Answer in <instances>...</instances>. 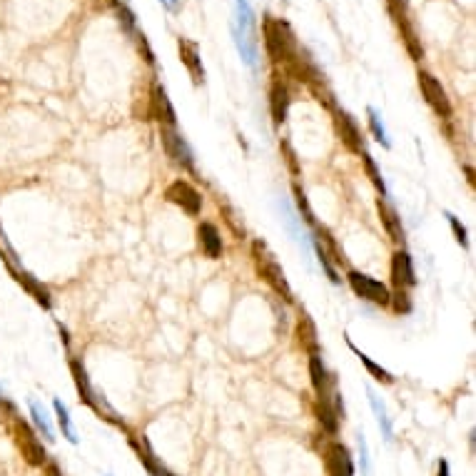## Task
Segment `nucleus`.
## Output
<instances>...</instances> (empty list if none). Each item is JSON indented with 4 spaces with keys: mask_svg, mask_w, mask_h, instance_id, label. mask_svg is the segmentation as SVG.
Listing matches in <instances>:
<instances>
[{
    "mask_svg": "<svg viewBox=\"0 0 476 476\" xmlns=\"http://www.w3.org/2000/svg\"><path fill=\"white\" fill-rule=\"evenodd\" d=\"M200 245H203L205 255H207L209 260H217V257L222 255V237H220V232H217L215 225H209V222H203V225H200Z\"/></svg>",
    "mask_w": 476,
    "mask_h": 476,
    "instance_id": "13",
    "label": "nucleus"
},
{
    "mask_svg": "<svg viewBox=\"0 0 476 476\" xmlns=\"http://www.w3.org/2000/svg\"><path fill=\"white\" fill-rule=\"evenodd\" d=\"M349 346H352L354 354H357V357H359V362H362V364H364L366 369H369V374H372L374 379H379V382H384V384H391V382H394V377H391V374L386 372V369H382V366H379L377 362H372V359L366 357L364 352H359V349L352 344V342H349Z\"/></svg>",
    "mask_w": 476,
    "mask_h": 476,
    "instance_id": "18",
    "label": "nucleus"
},
{
    "mask_svg": "<svg viewBox=\"0 0 476 476\" xmlns=\"http://www.w3.org/2000/svg\"><path fill=\"white\" fill-rule=\"evenodd\" d=\"M232 38L240 58L245 60V65L252 70L257 68V58H260V45H257V33H255V10L247 0H235L232 8Z\"/></svg>",
    "mask_w": 476,
    "mask_h": 476,
    "instance_id": "1",
    "label": "nucleus"
},
{
    "mask_svg": "<svg viewBox=\"0 0 476 476\" xmlns=\"http://www.w3.org/2000/svg\"><path fill=\"white\" fill-rule=\"evenodd\" d=\"M15 434H18V446H20V451H23V457L33 464V466H43V464L48 462V454H45V449H43V444L35 439L33 431L28 429L23 422H15Z\"/></svg>",
    "mask_w": 476,
    "mask_h": 476,
    "instance_id": "7",
    "label": "nucleus"
},
{
    "mask_svg": "<svg viewBox=\"0 0 476 476\" xmlns=\"http://www.w3.org/2000/svg\"><path fill=\"white\" fill-rule=\"evenodd\" d=\"M419 87L424 92L426 103L434 107V112L442 115V118H449L451 103H449V98H446V90L442 87V83H439L434 75H429V72H419Z\"/></svg>",
    "mask_w": 476,
    "mask_h": 476,
    "instance_id": "3",
    "label": "nucleus"
},
{
    "mask_svg": "<svg viewBox=\"0 0 476 476\" xmlns=\"http://www.w3.org/2000/svg\"><path fill=\"white\" fill-rule=\"evenodd\" d=\"M340 132H342V140H344L352 150H359V130L357 125L349 120V115H344V112H340Z\"/></svg>",
    "mask_w": 476,
    "mask_h": 476,
    "instance_id": "19",
    "label": "nucleus"
},
{
    "mask_svg": "<svg viewBox=\"0 0 476 476\" xmlns=\"http://www.w3.org/2000/svg\"><path fill=\"white\" fill-rule=\"evenodd\" d=\"M30 414H33V419H35V424H38V429L43 431V437L48 439V442H52V426H50V422H48V414H45V409L38 404V402H30Z\"/></svg>",
    "mask_w": 476,
    "mask_h": 476,
    "instance_id": "23",
    "label": "nucleus"
},
{
    "mask_svg": "<svg viewBox=\"0 0 476 476\" xmlns=\"http://www.w3.org/2000/svg\"><path fill=\"white\" fill-rule=\"evenodd\" d=\"M449 217V225L454 227V235H457V240L462 242V245H466V229H464V225H459V220L454 215H446Z\"/></svg>",
    "mask_w": 476,
    "mask_h": 476,
    "instance_id": "27",
    "label": "nucleus"
},
{
    "mask_svg": "<svg viewBox=\"0 0 476 476\" xmlns=\"http://www.w3.org/2000/svg\"><path fill=\"white\" fill-rule=\"evenodd\" d=\"M18 280L23 282V284H25L28 292L33 294V297L40 302V304H43V307H50V294H48V289H45V287H40V284L33 280V277H30V274H28V272H20V274H18Z\"/></svg>",
    "mask_w": 476,
    "mask_h": 476,
    "instance_id": "21",
    "label": "nucleus"
},
{
    "mask_svg": "<svg viewBox=\"0 0 476 476\" xmlns=\"http://www.w3.org/2000/svg\"><path fill=\"white\" fill-rule=\"evenodd\" d=\"M359 457H362V474L372 476V466H369V454H366V439L359 437Z\"/></svg>",
    "mask_w": 476,
    "mask_h": 476,
    "instance_id": "25",
    "label": "nucleus"
},
{
    "mask_svg": "<svg viewBox=\"0 0 476 476\" xmlns=\"http://www.w3.org/2000/svg\"><path fill=\"white\" fill-rule=\"evenodd\" d=\"M364 165H366V170H369V175H372V183L377 185L382 192H384V183H382V177H379V170H377V165H374V160L369 155H364Z\"/></svg>",
    "mask_w": 476,
    "mask_h": 476,
    "instance_id": "26",
    "label": "nucleus"
},
{
    "mask_svg": "<svg viewBox=\"0 0 476 476\" xmlns=\"http://www.w3.org/2000/svg\"><path fill=\"white\" fill-rule=\"evenodd\" d=\"M48 476H60V469L55 466V464H48V471H45Z\"/></svg>",
    "mask_w": 476,
    "mask_h": 476,
    "instance_id": "30",
    "label": "nucleus"
},
{
    "mask_svg": "<svg viewBox=\"0 0 476 476\" xmlns=\"http://www.w3.org/2000/svg\"><path fill=\"white\" fill-rule=\"evenodd\" d=\"M391 277H394V284L397 289L409 287L414 284V267H411V257L406 252H397L394 255V262H391Z\"/></svg>",
    "mask_w": 476,
    "mask_h": 476,
    "instance_id": "12",
    "label": "nucleus"
},
{
    "mask_svg": "<svg viewBox=\"0 0 476 476\" xmlns=\"http://www.w3.org/2000/svg\"><path fill=\"white\" fill-rule=\"evenodd\" d=\"M165 197H167L172 205L183 207L187 215H200V209H203V197H200V192H197L189 183H183V180L172 183L170 187H167V192H165Z\"/></svg>",
    "mask_w": 476,
    "mask_h": 476,
    "instance_id": "4",
    "label": "nucleus"
},
{
    "mask_svg": "<svg viewBox=\"0 0 476 476\" xmlns=\"http://www.w3.org/2000/svg\"><path fill=\"white\" fill-rule=\"evenodd\" d=\"M309 372H312V384H314V389L320 391V397L332 394V391H334V377L327 372L324 362H322L317 354H312V359H309Z\"/></svg>",
    "mask_w": 476,
    "mask_h": 476,
    "instance_id": "11",
    "label": "nucleus"
},
{
    "mask_svg": "<svg viewBox=\"0 0 476 476\" xmlns=\"http://www.w3.org/2000/svg\"><path fill=\"white\" fill-rule=\"evenodd\" d=\"M163 476H170V474H167V471H165V474H163Z\"/></svg>",
    "mask_w": 476,
    "mask_h": 476,
    "instance_id": "31",
    "label": "nucleus"
},
{
    "mask_svg": "<svg viewBox=\"0 0 476 476\" xmlns=\"http://www.w3.org/2000/svg\"><path fill=\"white\" fill-rule=\"evenodd\" d=\"M349 284H352V289L359 297H364V300L374 302V304H389L391 294L382 282L372 280V277H366L362 272H349Z\"/></svg>",
    "mask_w": 476,
    "mask_h": 476,
    "instance_id": "5",
    "label": "nucleus"
},
{
    "mask_svg": "<svg viewBox=\"0 0 476 476\" xmlns=\"http://www.w3.org/2000/svg\"><path fill=\"white\" fill-rule=\"evenodd\" d=\"M160 3H163L167 10H177V8H180V0H160Z\"/></svg>",
    "mask_w": 476,
    "mask_h": 476,
    "instance_id": "28",
    "label": "nucleus"
},
{
    "mask_svg": "<svg viewBox=\"0 0 476 476\" xmlns=\"http://www.w3.org/2000/svg\"><path fill=\"white\" fill-rule=\"evenodd\" d=\"M379 212H382V220H384V225L391 232V237H394V240H402V237H404V229H402V225L397 222V212H394V207L379 203Z\"/></svg>",
    "mask_w": 476,
    "mask_h": 476,
    "instance_id": "22",
    "label": "nucleus"
},
{
    "mask_svg": "<svg viewBox=\"0 0 476 476\" xmlns=\"http://www.w3.org/2000/svg\"><path fill=\"white\" fill-rule=\"evenodd\" d=\"M255 249H257V252H262V255L257 257L260 274L269 282V284H272L274 289H277V292H282L289 300V284H287V280H284V272H282V267L272 260V255H267V252H265V245H260V242H257Z\"/></svg>",
    "mask_w": 476,
    "mask_h": 476,
    "instance_id": "6",
    "label": "nucleus"
},
{
    "mask_svg": "<svg viewBox=\"0 0 476 476\" xmlns=\"http://www.w3.org/2000/svg\"><path fill=\"white\" fill-rule=\"evenodd\" d=\"M269 103H272L274 123L282 125L284 120H287V107H289V92L282 83H277V85L272 87V98H269Z\"/></svg>",
    "mask_w": 476,
    "mask_h": 476,
    "instance_id": "15",
    "label": "nucleus"
},
{
    "mask_svg": "<svg viewBox=\"0 0 476 476\" xmlns=\"http://www.w3.org/2000/svg\"><path fill=\"white\" fill-rule=\"evenodd\" d=\"M152 105H155V115L163 120L165 127H175V110H172L170 100H167L165 87L155 85V90H152Z\"/></svg>",
    "mask_w": 476,
    "mask_h": 476,
    "instance_id": "14",
    "label": "nucleus"
},
{
    "mask_svg": "<svg viewBox=\"0 0 476 476\" xmlns=\"http://www.w3.org/2000/svg\"><path fill=\"white\" fill-rule=\"evenodd\" d=\"M366 115H369V127H372L374 137H377V140L384 145V147H389V137H386L384 125H382V120H379V112L374 110V107H369V110H366Z\"/></svg>",
    "mask_w": 476,
    "mask_h": 476,
    "instance_id": "24",
    "label": "nucleus"
},
{
    "mask_svg": "<svg viewBox=\"0 0 476 476\" xmlns=\"http://www.w3.org/2000/svg\"><path fill=\"white\" fill-rule=\"evenodd\" d=\"M180 58H183V63L187 65L189 75L195 80V85H203L205 68H203V58H200L197 43H192V40H187V38H180Z\"/></svg>",
    "mask_w": 476,
    "mask_h": 476,
    "instance_id": "9",
    "label": "nucleus"
},
{
    "mask_svg": "<svg viewBox=\"0 0 476 476\" xmlns=\"http://www.w3.org/2000/svg\"><path fill=\"white\" fill-rule=\"evenodd\" d=\"M163 145H165L167 157H172L177 165H183V167H192V165H195L189 145L180 137V132H177L175 127H163Z\"/></svg>",
    "mask_w": 476,
    "mask_h": 476,
    "instance_id": "8",
    "label": "nucleus"
},
{
    "mask_svg": "<svg viewBox=\"0 0 476 476\" xmlns=\"http://www.w3.org/2000/svg\"><path fill=\"white\" fill-rule=\"evenodd\" d=\"M369 404H372L374 414H377L379 429H382V434H384V439H386V442H391V437H394V431H391V422H389V417H386L384 404L379 402V397H377V394H374V391H369Z\"/></svg>",
    "mask_w": 476,
    "mask_h": 476,
    "instance_id": "17",
    "label": "nucleus"
},
{
    "mask_svg": "<svg viewBox=\"0 0 476 476\" xmlns=\"http://www.w3.org/2000/svg\"><path fill=\"white\" fill-rule=\"evenodd\" d=\"M439 476H449V464L439 462Z\"/></svg>",
    "mask_w": 476,
    "mask_h": 476,
    "instance_id": "29",
    "label": "nucleus"
},
{
    "mask_svg": "<svg viewBox=\"0 0 476 476\" xmlns=\"http://www.w3.org/2000/svg\"><path fill=\"white\" fill-rule=\"evenodd\" d=\"M70 366H72V374H75V384H78V389H80V394H83V399H85L90 406H95V409H98V402H95V391H92L90 379H87L85 369L80 366V362H72Z\"/></svg>",
    "mask_w": 476,
    "mask_h": 476,
    "instance_id": "16",
    "label": "nucleus"
},
{
    "mask_svg": "<svg viewBox=\"0 0 476 476\" xmlns=\"http://www.w3.org/2000/svg\"><path fill=\"white\" fill-rule=\"evenodd\" d=\"M265 45L274 60H289L294 55V35L284 20H274L267 15L265 20Z\"/></svg>",
    "mask_w": 476,
    "mask_h": 476,
    "instance_id": "2",
    "label": "nucleus"
},
{
    "mask_svg": "<svg viewBox=\"0 0 476 476\" xmlns=\"http://www.w3.org/2000/svg\"><path fill=\"white\" fill-rule=\"evenodd\" d=\"M52 406H55V414H58V424H60V429H63V434H65V439L68 442H78V437H75V429H72V422H70V414H68V409H65V404L60 402V399H55L52 402Z\"/></svg>",
    "mask_w": 476,
    "mask_h": 476,
    "instance_id": "20",
    "label": "nucleus"
},
{
    "mask_svg": "<svg viewBox=\"0 0 476 476\" xmlns=\"http://www.w3.org/2000/svg\"><path fill=\"white\" fill-rule=\"evenodd\" d=\"M327 462H329V474L332 476H354L352 457H349L346 446H342V444H332L329 446Z\"/></svg>",
    "mask_w": 476,
    "mask_h": 476,
    "instance_id": "10",
    "label": "nucleus"
}]
</instances>
